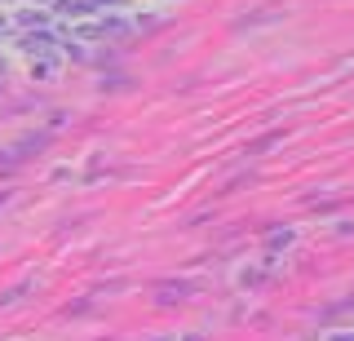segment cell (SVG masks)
<instances>
[{"label": "cell", "mask_w": 354, "mask_h": 341, "mask_svg": "<svg viewBox=\"0 0 354 341\" xmlns=\"http://www.w3.org/2000/svg\"><path fill=\"white\" fill-rule=\"evenodd\" d=\"M191 293H195V284H164L160 302H169V297H191Z\"/></svg>", "instance_id": "6da1fadb"}, {"label": "cell", "mask_w": 354, "mask_h": 341, "mask_svg": "<svg viewBox=\"0 0 354 341\" xmlns=\"http://www.w3.org/2000/svg\"><path fill=\"white\" fill-rule=\"evenodd\" d=\"M40 5H44V0H40Z\"/></svg>", "instance_id": "8992f818"}, {"label": "cell", "mask_w": 354, "mask_h": 341, "mask_svg": "<svg viewBox=\"0 0 354 341\" xmlns=\"http://www.w3.org/2000/svg\"><path fill=\"white\" fill-rule=\"evenodd\" d=\"M18 23H22V27H44V9H22Z\"/></svg>", "instance_id": "7a4b0ae2"}, {"label": "cell", "mask_w": 354, "mask_h": 341, "mask_svg": "<svg viewBox=\"0 0 354 341\" xmlns=\"http://www.w3.org/2000/svg\"><path fill=\"white\" fill-rule=\"evenodd\" d=\"M332 341H354V333H337V337H332Z\"/></svg>", "instance_id": "5b68a950"}, {"label": "cell", "mask_w": 354, "mask_h": 341, "mask_svg": "<svg viewBox=\"0 0 354 341\" xmlns=\"http://www.w3.org/2000/svg\"><path fill=\"white\" fill-rule=\"evenodd\" d=\"M27 288H31V279H27V284H18V288H9V293H0V311H9V302H18V297L27 293Z\"/></svg>", "instance_id": "3957f363"}, {"label": "cell", "mask_w": 354, "mask_h": 341, "mask_svg": "<svg viewBox=\"0 0 354 341\" xmlns=\"http://www.w3.org/2000/svg\"><path fill=\"white\" fill-rule=\"evenodd\" d=\"M279 138H283V129H274L270 138H257V142H252V151H266V147H274V142H279Z\"/></svg>", "instance_id": "277c9868"}]
</instances>
